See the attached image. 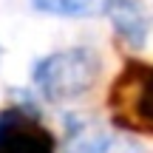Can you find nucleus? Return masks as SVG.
I'll return each instance as SVG.
<instances>
[{
    "mask_svg": "<svg viewBox=\"0 0 153 153\" xmlns=\"http://www.w3.org/2000/svg\"><path fill=\"white\" fill-rule=\"evenodd\" d=\"M99 60L88 48H65L34 65V85L51 102H71L97 82Z\"/></svg>",
    "mask_w": 153,
    "mask_h": 153,
    "instance_id": "nucleus-1",
    "label": "nucleus"
},
{
    "mask_svg": "<svg viewBox=\"0 0 153 153\" xmlns=\"http://www.w3.org/2000/svg\"><path fill=\"white\" fill-rule=\"evenodd\" d=\"M108 105L122 128L153 133V65L128 62L111 85Z\"/></svg>",
    "mask_w": 153,
    "mask_h": 153,
    "instance_id": "nucleus-2",
    "label": "nucleus"
},
{
    "mask_svg": "<svg viewBox=\"0 0 153 153\" xmlns=\"http://www.w3.org/2000/svg\"><path fill=\"white\" fill-rule=\"evenodd\" d=\"M54 133L34 114L3 111L0 114V153H54Z\"/></svg>",
    "mask_w": 153,
    "mask_h": 153,
    "instance_id": "nucleus-3",
    "label": "nucleus"
},
{
    "mask_svg": "<svg viewBox=\"0 0 153 153\" xmlns=\"http://www.w3.org/2000/svg\"><path fill=\"white\" fill-rule=\"evenodd\" d=\"M108 14L114 20V31L125 37L131 45H145L150 31V17L139 0H111Z\"/></svg>",
    "mask_w": 153,
    "mask_h": 153,
    "instance_id": "nucleus-4",
    "label": "nucleus"
},
{
    "mask_svg": "<svg viewBox=\"0 0 153 153\" xmlns=\"http://www.w3.org/2000/svg\"><path fill=\"white\" fill-rule=\"evenodd\" d=\"M71 148L74 153H136L133 145L119 142L91 125H76L71 131Z\"/></svg>",
    "mask_w": 153,
    "mask_h": 153,
    "instance_id": "nucleus-5",
    "label": "nucleus"
},
{
    "mask_svg": "<svg viewBox=\"0 0 153 153\" xmlns=\"http://www.w3.org/2000/svg\"><path fill=\"white\" fill-rule=\"evenodd\" d=\"M111 0H31V6L57 17H94L105 14Z\"/></svg>",
    "mask_w": 153,
    "mask_h": 153,
    "instance_id": "nucleus-6",
    "label": "nucleus"
}]
</instances>
